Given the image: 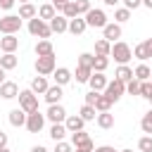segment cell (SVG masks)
<instances>
[{
	"instance_id": "obj_1",
	"label": "cell",
	"mask_w": 152,
	"mask_h": 152,
	"mask_svg": "<svg viewBox=\"0 0 152 152\" xmlns=\"http://www.w3.org/2000/svg\"><path fill=\"white\" fill-rule=\"evenodd\" d=\"M19 107L26 112V114H33L38 112V95L28 88V90H21L19 93Z\"/></svg>"
},
{
	"instance_id": "obj_2",
	"label": "cell",
	"mask_w": 152,
	"mask_h": 152,
	"mask_svg": "<svg viewBox=\"0 0 152 152\" xmlns=\"http://www.w3.org/2000/svg\"><path fill=\"white\" fill-rule=\"evenodd\" d=\"M28 33H31V36H38V38H43V40H48V38L52 36L50 24H48V21H43L40 17H36V19H31V21H28Z\"/></svg>"
},
{
	"instance_id": "obj_3",
	"label": "cell",
	"mask_w": 152,
	"mask_h": 152,
	"mask_svg": "<svg viewBox=\"0 0 152 152\" xmlns=\"http://www.w3.org/2000/svg\"><path fill=\"white\" fill-rule=\"evenodd\" d=\"M19 28H21V17L19 14H7V17L0 19V33H5V36H14Z\"/></svg>"
},
{
	"instance_id": "obj_4",
	"label": "cell",
	"mask_w": 152,
	"mask_h": 152,
	"mask_svg": "<svg viewBox=\"0 0 152 152\" xmlns=\"http://www.w3.org/2000/svg\"><path fill=\"white\" fill-rule=\"evenodd\" d=\"M109 57H114L119 64H126L131 57H133V50L124 43V40H116V43H112V55Z\"/></svg>"
},
{
	"instance_id": "obj_5",
	"label": "cell",
	"mask_w": 152,
	"mask_h": 152,
	"mask_svg": "<svg viewBox=\"0 0 152 152\" xmlns=\"http://www.w3.org/2000/svg\"><path fill=\"white\" fill-rule=\"evenodd\" d=\"M55 69H57L55 55H48V57H38V59H36V71H38V76H50V74H55Z\"/></svg>"
},
{
	"instance_id": "obj_6",
	"label": "cell",
	"mask_w": 152,
	"mask_h": 152,
	"mask_svg": "<svg viewBox=\"0 0 152 152\" xmlns=\"http://www.w3.org/2000/svg\"><path fill=\"white\" fill-rule=\"evenodd\" d=\"M83 19H86L88 26H95V28H104V26H107V14H104L102 10H90Z\"/></svg>"
},
{
	"instance_id": "obj_7",
	"label": "cell",
	"mask_w": 152,
	"mask_h": 152,
	"mask_svg": "<svg viewBox=\"0 0 152 152\" xmlns=\"http://www.w3.org/2000/svg\"><path fill=\"white\" fill-rule=\"evenodd\" d=\"M124 93H126V83H121L119 78L109 81V83H107V88H104V95H107L112 102H116V100H119Z\"/></svg>"
},
{
	"instance_id": "obj_8",
	"label": "cell",
	"mask_w": 152,
	"mask_h": 152,
	"mask_svg": "<svg viewBox=\"0 0 152 152\" xmlns=\"http://www.w3.org/2000/svg\"><path fill=\"white\" fill-rule=\"evenodd\" d=\"M71 142H74V147H78V150H88V152L95 150V145H93V140H90V135H88L86 131L71 133Z\"/></svg>"
},
{
	"instance_id": "obj_9",
	"label": "cell",
	"mask_w": 152,
	"mask_h": 152,
	"mask_svg": "<svg viewBox=\"0 0 152 152\" xmlns=\"http://www.w3.org/2000/svg\"><path fill=\"white\" fill-rule=\"evenodd\" d=\"M43 126H45V114H40V112L28 114V119H26V128H28V133H40Z\"/></svg>"
},
{
	"instance_id": "obj_10",
	"label": "cell",
	"mask_w": 152,
	"mask_h": 152,
	"mask_svg": "<svg viewBox=\"0 0 152 152\" xmlns=\"http://www.w3.org/2000/svg\"><path fill=\"white\" fill-rule=\"evenodd\" d=\"M52 124H62V121H66V109L62 107V104H50V109H48V114H45Z\"/></svg>"
},
{
	"instance_id": "obj_11",
	"label": "cell",
	"mask_w": 152,
	"mask_h": 152,
	"mask_svg": "<svg viewBox=\"0 0 152 152\" xmlns=\"http://www.w3.org/2000/svg\"><path fill=\"white\" fill-rule=\"evenodd\" d=\"M88 83H90V90L100 93V90H104V88H107V83H109V81H107V76H104V74L93 71V76H90V81H88Z\"/></svg>"
},
{
	"instance_id": "obj_12",
	"label": "cell",
	"mask_w": 152,
	"mask_h": 152,
	"mask_svg": "<svg viewBox=\"0 0 152 152\" xmlns=\"http://www.w3.org/2000/svg\"><path fill=\"white\" fill-rule=\"evenodd\" d=\"M19 86L14 83V81H5L2 86H0V95L5 97V100H12V97H19Z\"/></svg>"
},
{
	"instance_id": "obj_13",
	"label": "cell",
	"mask_w": 152,
	"mask_h": 152,
	"mask_svg": "<svg viewBox=\"0 0 152 152\" xmlns=\"http://www.w3.org/2000/svg\"><path fill=\"white\" fill-rule=\"evenodd\" d=\"M50 31H52V33H64V31H69V19H66L64 14H57V17L50 21Z\"/></svg>"
},
{
	"instance_id": "obj_14",
	"label": "cell",
	"mask_w": 152,
	"mask_h": 152,
	"mask_svg": "<svg viewBox=\"0 0 152 152\" xmlns=\"http://www.w3.org/2000/svg\"><path fill=\"white\" fill-rule=\"evenodd\" d=\"M102 33H104V36H102L104 40H109V43H116V38H121V26H119L116 21H114V24H107V26L102 28Z\"/></svg>"
},
{
	"instance_id": "obj_15",
	"label": "cell",
	"mask_w": 152,
	"mask_h": 152,
	"mask_svg": "<svg viewBox=\"0 0 152 152\" xmlns=\"http://www.w3.org/2000/svg\"><path fill=\"white\" fill-rule=\"evenodd\" d=\"M26 119H28V114H26L21 107H17V109L10 112V124L17 126V128H19V126H26Z\"/></svg>"
},
{
	"instance_id": "obj_16",
	"label": "cell",
	"mask_w": 152,
	"mask_h": 152,
	"mask_svg": "<svg viewBox=\"0 0 152 152\" xmlns=\"http://www.w3.org/2000/svg\"><path fill=\"white\" fill-rule=\"evenodd\" d=\"M38 17H40L43 21H48V24H50V21L57 17V10H55V5H52V2H48V5H40V7H38Z\"/></svg>"
},
{
	"instance_id": "obj_17",
	"label": "cell",
	"mask_w": 152,
	"mask_h": 152,
	"mask_svg": "<svg viewBox=\"0 0 152 152\" xmlns=\"http://www.w3.org/2000/svg\"><path fill=\"white\" fill-rule=\"evenodd\" d=\"M19 48V38L17 36H5V38H0V50L7 55V52H14Z\"/></svg>"
},
{
	"instance_id": "obj_18",
	"label": "cell",
	"mask_w": 152,
	"mask_h": 152,
	"mask_svg": "<svg viewBox=\"0 0 152 152\" xmlns=\"http://www.w3.org/2000/svg\"><path fill=\"white\" fill-rule=\"evenodd\" d=\"M114 78H119L121 83H128V81H133V78H135V74H133V69H131L128 64H119V69H116Z\"/></svg>"
},
{
	"instance_id": "obj_19",
	"label": "cell",
	"mask_w": 152,
	"mask_h": 152,
	"mask_svg": "<svg viewBox=\"0 0 152 152\" xmlns=\"http://www.w3.org/2000/svg\"><path fill=\"white\" fill-rule=\"evenodd\" d=\"M64 126H66V131L69 133H78V131H83V126H86V121L81 119V116H66V121H64Z\"/></svg>"
},
{
	"instance_id": "obj_20",
	"label": "cell",
	"mask_w": 152,
	"mask_h": 152,
	"mask_svg": "<svg viewBox=\"0 0 152 152\" xmlns=\"http://www.w3.org/2000/svg\"><path fill=\"white\" fill-rule=\"evenodd\" d=\"M52 78H55V83H57V86H66V83L71 81V71H69L66 66H59V69H55Z\"/></svg>"
},
{
	"instance_id": "obj_21",
	"label": "cell",
	"mask_w": 152,
	"mask_h": 152,
	"mask_svg": "<svg viewBox=\"0 0 152 152\" xmlns=\"http://www.w3.org/2000/svg\"><path fill=\"white\" fill-rule=\"evenodd\" d=\"M45 100H48V104H59V100H62V86H50L48 88V93H45Z\"/></svg>"
},
{
	"instance_id": "obj_22",
	"label": "cell",
	"mask_w": 152,
	"mask_h": 152,
	"mask_svg": "<svg viewBox=\"0 0 152 152\" xmlns=\"http://www.w3.org/2000/svg\"><path fill=\"white\" fill-rule=\"evenodd\" d=\"M86 28H88L86 19H81V17H76V19H69V33H74V36H81Z\"/></svg>"
},
{
	"instance_id": "obj_23",
	"label": "cell",
	"mask_w": 152,
	"mask_h": 152,
	"mask_svg": "<svg viewBox=\"0 0 152 152\" xmlns=\"http://www.w3.org/2000/svg\"><path fill=\"white\" fill-rule=\"evenodd\" d=\"M48 88H50V86H48V78H45V76H36V78L31 81V90H33L36 95H40V93L45 95Z\"/></svg>"
},
{
	"instance_id": "obj_24",
	"label": "cell",
	"mask_w": 152,
	"mask_h": 152,
	"mask_svg": "<svg viewBox=\"0 0 152 152\" xmlns=\"http://www.w3.org/2000/svg\"><path fill=\"white\" fill-rule=\"evenodd\" d=\"M95 55H100V57H109V55H112V43L104 40V38L95 40Z\"/></svg>"
},
{
	"instance_id": "obj_25",
	"label": "cell",
	"mask_w": 152,
	"mask_h": 152,
	"mask_svg": "<svg viewBox=\"0 0 152 152\" xmlns=\"http://www.w3.org/2000/svg\"><path fill=\"white\" fill-rule=\"evenodd\" d=\"M19 64V57L14 55V52H7V55H2L0 57V66L5 69V71H10V69H14Z\"/></svg>"
},
{
	"instance_id": "obj_26",
	"label": "cell",
	"mask_w": 152,
	"mask_h": 152,
	"mask_svg": "<svg viewBox=\"0 0 152 152\" xmlns=\"http://www.w3.org/2000/svg\"><path fill=\"white\" fill-rule=\"evenodd\" d=\"M36 55H38V57L55 55V48H52V43H50V40H38V45H36Z\"/></svg>"
},
{
	"instance_id": "obj_27",
	"label": "cell",
	"mask_w": 152,
	"mask_h": 152,
	"mask_svg": "<svg viewBox=\"0 0 152 152\" xmlns=\"http://www.w3.org/2000/svg\"><path fill=\"white\" fill-rule=\"evenodd\" d=\"M66 133H69V131H66V126H64V124H52V126H50V138H52L55 142H59Z\"/></svg>"
},
{
	"instance_id": "obj_28",
	"label": "cell",
	"mask_w": 152,
	"mask_h": 152,
	"mask_svg": "<svg viewBox=\"0 0 152 152\" xmlns=\"http://www.w3.org/2000/svg\"><path fill=\"white\" fill-rule=\"evenodd\" d=\"M19 17L31 21V19H36V17H38V10H36L31 2H26V5H21V7H19Z\"/></svg>"
},
{
	"instance_id": "obj_29",
	"label": "cell",
	"mask_w": 152,
	"mask_h": 152,
	"mask_svg": "<svg viewBox=\"0 0 152 152\" xmlns=\"http://www.w3.org/2000/svg\"><path fill=\"white\" fill-rule=\"evenodd\" d=\"M133 74H135V78L142 83V81H150V76H152V69H150L147 64H138V66L133 69Z\"/></svg>"
},
{
	"instance_id": "obj_30",
	"label": "cell",
	"mask_w": 152,
	"mask_h": 152,
	"mask_svg": "<svg viewBox=\"0 0 152 152\" xmlns=\"http://www.w3.org/2000/svg\"><path fill=\"white\" fill-rule=\"evenodd\" d=\"M97 126H100V128H112V126H114V114L100 112V114H97Z\"/></svg>"
},
{
	"instance_id": "obj_31",
	"label": "cell",
	"mask_w": 152,
	"mask_h": 152,
	"mask_svg": "<svg viewBox=\"0 0 152 152\" xmlns=\"http://www.w3.org/2000/svg\"><path fill=\"white\" fill-rule=\"evenodd\" d=\"M62 14H64L66 19H76V17H78V7H76V0H69V2L62 7Z\"/></svg>"
},
{
	"instance_id": "obj_32",
	"label": "cell",
	"mask_w": 152,
	"mask_h": 152,
	"mask_svg": "<svg viewBox=\"0 0 152 152\" xmlns=\"http://www.w3.org/2000/svg\"><path fill=\"white\" fill-rule=\"evenodd\" d=\"M93 76V69L88 66H76V83H88Z\"/></svg>"
},
{
	"instance_id": "obj_33",
	"label": "cell",
	"mask_w": 152,
	"mask_h": 152,
	"mask_svg": "<svg viewBox=\"0 0 152 152\" xmlns=\"http://www.w3.org/2000/svg\"><path fill=\"white\" fill-rule=\"evenodd\" d=\"M109 66V57H100V55H95V62H93V71H100V74H104V69Z\"/></svg>"
},
{
	"instance_id": "obj_34",
	"label": "cell",
	"mask_w": 152,
	"mask_h": 152,
	"mask_svg": "<svg viewBox=\"0 0 152 152\" xmlns=\"http://www.w3.org/2000/svg\"><path fill=\"white\" fill-rule=\"evenodd\" d=\"M95 112H97L95 107H90V104H83V107H81V114H78V116H81L83 121H93V119L97 116Z\"/></svg>"
},
{
	"instance_id": "obj_35",
	"label": "cell",
	"mask_w": 152,
	"mask_h": 152,
	"mask_svg": "<svg viewBox=\"0 0 152 152\" xmlns=\"http://www.w3.org/2000/svg\"><path fill=\"white\" fill-rule=\"evenodd\" d=\"M109 107H112V100H109L107 95H100L97 102H95V109H97V112H109Z\"/></svg>"
},
{
	"instance_id": "obj_36",
	"label": "cell",
	"mask_w": 152,
	"mask_h": 152,
	"mask_svg": "<svg viewBox=\"0 0 152 152\" xmlns=\"http://www.w3.org/2000/svg\"><path fill=\"white\" fill-rule=\"evenodd\" d=\"M93 62H95V55H90V52L78 55V66H88V69H93Z\"/></svg>"
},
{
	"instance_id": "obj_37",
	"label": "cell",
	"mask_w": 152,
	"mask_h": 152,
	"mask_svg": "<svg viewBox=\"0 0 152 152\" xmlns=\"http://www.w3.org/2000/svg\"><path fill=\"white\" fill-rule=\"evenodd\" d=\"M138 150L140 152H152V135H142L138 140Z\"/></svg>"
},
{
	"instance_id": "obj_38",
	"label": "cell",
	"mask_w": 152,
	"mask_h": 152,
	"mask_svg": "<svg viewBox=\"0 0 152 152\" xmlns=\"http://www.w3.org/2000/svg\"><path fill=\"white\" fill-rule=\"evenodd\" d=\"M114 19H116V24H121V21H128V19H131V10H126V7H119V10L114 12Z\"/></svg>"
},
{
	"instance_id": "obj_39",
	"label": "cell",
	"mask_w": 152,
	"mask_h": 152,
	"mask_svg": "<svg viewBox=\"0 0 152 152\" xmlns=\"http://www.w3.org/2000/svg\"><path fill=\"white\" fill-rule=\"evenodd\" d=\"M140 128H142V133H152V109L142 116V121H140Z\"/></svg>"
},
{
	"instance_id": "obj_40",
	"label": "cell",
	"mask_w": 152,
	"mask_h": 152,
	"mask_svg": "<svg viewBox=\"0 0 152 152\" xmlns=\"http://www.w3.org/2000/svg\"><path fill=\"white\" fill-rule=\"evenodd\" d=\"M126 93H128V95H140V81H138V78L128 81V83H126Z\"/></svg>"
},
{
	"instance_id": "obj_41",
	"label": "cell",
	"mask_w": 152,
	"mask_h": 152,
	"mask_svg": "<svg viewBox=\"0 0 152 152\" xmlns=\"http://www.w3.org/2000/svg\"><path fill=\"white\" fill-rule=\"evenodd\" d=\"M133 55H135V57H138L140 62H145V59H150V55H147V50H145V45H142V43L133 48Z\"/></svg>"
},
{
	"instance_id": "obj_42",
	"label": "cell",
	"mask_w": 152,
	"mask_h": 152,
	"mask_svg": "<svg viewBox=\"0 0 152 152\" xmlns=\"http://www.w3.org/2000/svg\"><path fill=\"white\" fill-rule=\"evenodd\" d=\"M140 95H142L145 100L152 97V81H142V83H140Z\"/></svg>"
},
{
	"instance_id": "obj_43",
	"label": "cell",
	"mask_w": 152,
	"mask_h": 152,
	"mask_svg": "<svg viewBox=\"0 0 152 152\" xmlns=\"http://www.w3.org/2000/svg\"><path fill=\"white\" fill-rule=\"evenodd\" d=\"M76 7H78V14H88L93 7H90V0H76Z\"/></svg>"
},
{
	"instance_id": "obj_44",
	"label": "cell",
	"mask_w": 152,
	"mask_h": 152,
	"mask_svg": "<svg viewBox=\"0 0 152 152\" xmlns=\"http://www.w3.org/2000/svg\"><path fill=\"white\" fill-rule=\"evenodd\" d=\"M97 97H100V93H95V90H90V93H86V104H90V107H95V102H97Z\"/></svg>"
},
{
	"instance_id": "obj_45",
	"label": "cell",
	"mask_w": 152,
	"mask_h": 152,
	"mask_svg": "<svg viewBox=\"0 0 152 152\" xmlns=\"http://www.w3.org/2000/svg\"><path fill=\"white\" fill-rule=\"evenodd\" d=\"M55 152H74V150H71V145H69V142H64V140H59V142L55 145Z\"/></svg>"
},
{
	"instance_id": "obj_46",
	"label": "cell",
	"mask_w": 152,
	"mask_h": 152,
	"mask_svg": "<svg viewBox=\"0 0 152 152\" xmlns=\"http://www.w3.org/2000/svg\"><path fill=\"white\" fill-rule=\"evenodd\" d=\"M121 2L126 5V10H135V7L142 5V0H121Z\"/></svg>"
},
{
	"instance_id": "obj_47",
	"label": "cell",
	"mask_w": 152,
	"mask_h": 152,
	"mask_svg": "<svg viewBox=\"0 0 152 152\" xmlns=\"http://www.w3.org/2000/svg\"><path fill=\"white\" fill-rule=\"evenodd\" d=\"M93 152H116V150H114L112 145H100V147H95Z\"/></svg>"
},
{
	"instance_id": "obj_48",
	"label": "cell",
	"mask_w": 152,
	"mask_h": 152,
	"mask_svg": "<svg viewBox=\"0 0 152 152\" xmlns=\"http://www.w3.org/2000/svg\"><path fill=\"white\" fill-rule=\"evenodd\" d=\"M66 2H69V0H52V5H55V10H57V12H62V7H64Z\"/></svg>"
},
{
	"instance_id": "obj_49",
	"label": "cell",
	"mask_w": 152,
	"mask_h": 152,
	"mask_svg": "<svg viewBox=\"0 0 152 152\" xmlns=\"http://www.w3.org/2000/svg\"><path fill=\"white\" fill-rule=\"evenodd\" d=\"M12 5H14V0H0V7L2 10H12Z\"/></svg>"
},
{
	"instance_id": "obj_50",
	"label": "cell",
	"mask_w": 152,
	"mask_h": 152,
	"mask_svg": "<svg viewBox=\"0 0 152 152\" xmlns=\"http://www.w3.org/2000/svg\"><path fill=\"white\" fill-rule=\"evenodd\" d=\"M142 45H145V50H147V55L152 57V38H147V40H145Z\"/></svg>"
},
{
	"instance_id": "obj_51",
	"label": "cell",
	"mask_w": 152,
	"mask_h": 152,
	"mask_svg": "<svg viewBox=\"0 0 152 152\" xmlns=\"http://www.w3.org/2000/svg\"><path fill=\"white\" fill-rule=\"evenodd\" d=\"M2 147H7V133L0 131V150H2Z\"/></svg>"
},
{
	"instance_id": "obj_52",
	"label": "cell",
	"mask_w": 152,
	"mask_h": 152,
	"mask_svg": "<svg viewBox=\"0 0 152 152\" xmlns=\"http://www.w3.org/2000/svg\"><path fill=\"white\" fill-rule=\"evenodd\" d=\"M102 2H104V5H109V7H114V5H119L121 0H102Z\"/></svg>"
},
{
	"instance_id": "obj_53",
	"label": "cell",
	"mask_w": 152,
	"mask_h": 152,
	"mask_svg": "<svg viewBox=\"0 0 152 152\" xmlns=\"http://www.w3.org/2000/svg\"><path fill=\"white\" fill-rule=\"evenodd\" d=\"M31 152H48L43 145H36V147H31Z\"/></svg>"
},
{
	"instance_id": "obj_54",
	"label": "cell",
	"mask_w": 152,
	"mask_h": 152,
	"mask_svg": "<svg viewBox=\"0 0 152 152\" xmlns=\"http://www.w3.org/2000/svg\"><path fill=\"white\" fill-rule=\"evenodd\" d=\"M2 83H5V69L0 66V86H2Z\"/></svg>"
},
{
	"instance_id": "obj_55",
	"label": "cell",
	"mask_w": 152,
	"mask_h": 152,
	"mask_svg": "<svg viewBox=\"0 0 152 152\" xmlns=\"http://www.w3.org/2000/svg\"><path fill=\"white\" fill-rule=\"evenodd\" d=\"M142 5H145V7H150V10H152V0H142Z\"/></svg>"
},
{
	"instance_id": "obj_56",
	"label": "cell",
	"mask_w": 152,
	"mask_h": 152,
	"mask_svg": "<svg viewBox=\"0 0 152 152\" xmlns=\"http://www.w3.org/2000/svg\"><path fill=\"white\" fill-rule=\"evenodd\" d=\"M74 152H88V150H78V147H76V150H74Z\"/></svg>"
},
{
	"instance_id": "obj_57",
	"label": "cell",
	"mask_w": 152,
	"mask_h": 152,
	"mask_svg": "<svg viewBox=\"0 0 152 152\" xmlns=\"http://www.w3.org/2000/svg\"><path fill=\"white\" fill-rule=\"evenodd\" d=\"M19 2H21V5H26V2H31V0H19Z\"/></svg>"
},
{
	"instance_id": "obj_58",
	"label": "cell",
	"mask_w": 152,
	"mask_h": 152,
	"mask_svg": "<svg viewBox=\"0 0 152 152\" xmlns=\"http://www.w3.org/2000/svg\"><path fill=\"white\" fill-rule=\"evenodd\" d=\"M0 152H10V150H7V147H2V150H0Z\"/></svg>"
},
{
	"instance_id": "obj_59",
	"label": "cell",
	"mask_w": 152,
	"mask_h": 152,
	"mask_svg": "<svg viewBox=\"0 0 152 152\" xmlns=\"http://www.w3.org/2000/svg\"><path fill=\"white\" fill-rule=\"evenodd\" d=\"M121 152H133V150H121Z\"/></svg>"
},
{
	"instance_id": "obj_60",
	"label": "cell",
	"mask_w": 152,
	"mask_h": 152,
	"mask_svg": "<svg viewBox=\"0 0 152 152\" xmlns=\"http://www.w3.org/2000/svg\"><path fill=\"white\" fill-rule=\"evenodd\" d=\"M150 102H152V97H150Z\"/></svg>"
},
{
	"instance_id": "obj_61",
	"label": "cell",
	"mask_w": 152,
	"mask_h": 152,
	"mask_svg": "<svg viewBox=\"0 0 152 152\" xmlns=\"http://www.w3.org/2000/svg\"><path fill=\"white\" fill-rule=\"evenodd\" d=\"M150 81H152V76H150Z\"/></svg>"
}]
</instances>
